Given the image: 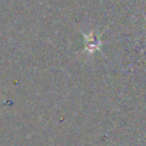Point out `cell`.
<instances>
[{
	"label": "cell",
	"instance_id": "6da1fadb",
	"mask_svg": "<svg viewBox=\"0 0 146 146\" xmlns=\"http://www.w3.org/2000/svg\"><path fill=\"white\" fill-rule=\"evenodd\" d=\"M82 35L84 36V43H86V48L84 49H86V51L91 54L95 50L100 49L102 42H100L98 35H96L94 31H90L89 34H86V33L82 32Z\"/></svg>",
	"mask_w": 146,
	"mask_h": 146
}]
</instances>
